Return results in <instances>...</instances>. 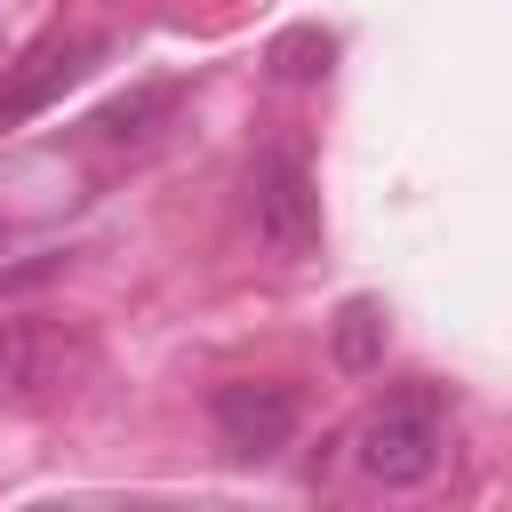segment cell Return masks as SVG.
<instances>
[{"mask_svg":"<svg viewBox=\"0 0 512 512\" xmlns=\"http://www.w3.org/2000/svg\"><path fill=\"white\" fill-rule=\"evenodd\" d=\"M440 448H448V424H440L432 392H400V400L368 408V424L352 432V456L376 488H424L440 472Z\"/></svg>","mask_w":512,"mask_h":512,"instance_id":"1","label":"cell"},{"mask_svg":"<svg viewBox=\"0 0 512 512\" xmlns=\"http://www.w3.org/2000/svg\"><path fill=\"white\" fill-rule=\"evenodd\" d=\"M88 368H96V344H88V328H80V320H56V312L0 320V384H8L16 400L72 392Z\"/></svg>","mask_w":512,"mask_h":512,"instance_id":"2","label":"cell"},{"mask_svg":"<svg viewBox=\"0 0 512 512\" xmlns=\"http://www.w3.org/2000/svg\"><path fill=\"white\" fill-rule=\"evenodd\" d=\"M248 208H256L264 248H280V256H312L320 248V192H312L304 152H264L248 168Z\"/></svg>","mask_w":512,"mask_h":512,"instance_id":"3","label":"cell"},{"mask_svg":"<svg viewBox=\"0 0 512 512\" xmlns=\"http://www.w3.org/2000/svg\"><path fill=\"white\" fill-rule=\"evenodd\" d=\"M208 416H216V440H224L232 456H272V448H288V432H296V392L240 376V384H216Z\"/></svg>","mask_w":512,"mask_h":512,"instance_id":"4","label":"cell"},{"mask_svg":"<svg viewBox=\"0 0 512 512\" xmlns=\"http://www.w3.org/2000/svg\"><path fill=\"white\" fill-rule=\"evenodd\" d=\"M88 56H104V40H48V48H32L24 72H16L8 96H0V120H32L56 88H72V80L88 72Z\"/></svg>","mask_w":512,"mask_h":512,"instance_id":"5","label":"cell"},{"mask_svg":"<svg viewBox=\"0 0 512 512\" xmlns=\"http://www.w3.org/2000/svg\"><path fill=\"white\" fill-rule=\"evenodd\" d=\"M376 360H384V304H376V296H352V304L336 312V368L368 376Z\"/></svg>","mask_w":512,"mask_h":512,"instance_id":"6","label":"cell"},{"mask_svg":"<svg viewBox=\"0 0 512 512\" xmlns=\"http://www.w3.org/2000/svg\"><path fill=\"white\" fill-rule=\"evenodd\" d=\"M168 112H176V88H136V96H120V104H112L96 128L128 144V136H152V120H168Z\"/></svg>","mask_w":512,"mask_h":512,"instance_id":"7","label":"cell"}]
</instances>
